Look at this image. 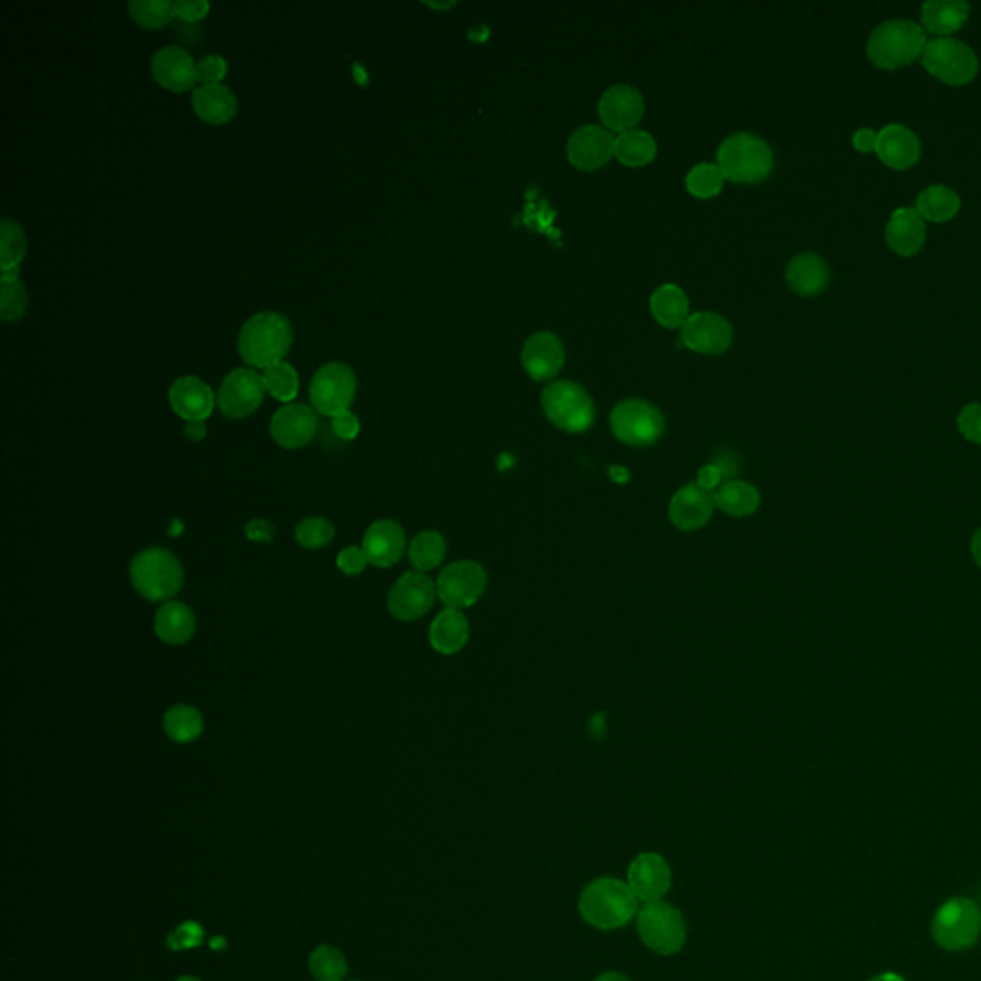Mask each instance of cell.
<instances>
[{
    "label": "cell",
    "instance_id": "obj_7",
    "mask_svg": "<svg viewBox=\"0 0 981 981\" xmlns=\"http://www.w3.org/2000/svg\"><path fill=\"white\" fill-rule=\"evenodd\" d=\"M921 61L928 73L953 87H962L974 81L980 69L974 48L953 37L928 41Z\"/></svg>",
    "mask_w": 981,
    "mask_h": 981
},
{
    "label": "cell",
    "instance_id": "obj_23",
    "mask_svg": "<svg viewBox=\"0 0 981 981\" xmlns=\"http://www.w3.org/2000/svg\"><path fill=\"white\" fill-rule=\"evenodd\" d=\"M566 351L558 335L537 332L524 343L522 365L533 380L547 381L562 370Z\"/></svg>",
    "mask_w": 981,
    "mask_h": 981
},
{
    "label": "cell",
    "instance_id": "obj_14",
    "mask_svg": "<svg viewBox=\"0 0 981 981\" xmlns=\"http://www.w3.org/2000/svg\"><path fill=\"white\" fill-rule=\"evenodd\" d=\"M265 391L261 374L253 368H237L225 376L217 404L227 419H248L263 403Z\"/></svg>",
    "mask_w": 981,
    "mask_h": 981
},
{
    "label": "cell",
    "instance_id": "obj_36",
    "mask_svg": "<svg viewBox=\"0 0 981 981\" xmlns=\"http://www.w3.org/2000/svg\"><path fill=\"white\" fill-rule=\"evenodd\" d=\"M658 146L647 130L631 129L619 133L616 137L614 156L627 168H642L654 160Z\"/></svg>",
    "mask_w": 981,
    "mask_h": 981
},
{
    "label": "cell",
    "instance_id": "obj_34",
    "mask_svg": "<svg viewBox=\"0 0 981 981\" xmlns=\"http://www.w3.org/2000/svg\"><path fill=\"white\" fill-rule=\"evenodd\" d=\"M924 221L945 223L951 221L959 214L960 198L951 186L945 184H929L916 196V207Z\"/></svg>",
    "mask_w": 981,
    "mask_h": 981
},
{
    "label": "cell",
    "instance_id": "obj_49",
    "mask_svg": "<svg viewBox=\"0 0 981 981\" xmlns=\"http://www.w3.org/2000/svg\"><path fill=\"white\" fill-rule=\"evenodd\" d=\"M332 430L343 442H353L361 432V420L351 411L342 412L332 419Z\"/></svg>",
    "mask_w": 981,
    "mask_h": 981
},
{
    "label": "cell",
    "instance_id": "obj_56",
    "mask_svg": "<svg viewBox=\"0 0 981 981\" xmlns=\"http://www.w3.org/2000/svg\"><path fill=\"white\" fill-rule=\"evenodd\" d=\"M870 981H905L901 976L893 974V972H886V974L876 976L875 980Z\"/></svg>",
    "mask_w": 981,
    "mask_h": 981
},
{
    "label": "cell",
    "instance_id": "obj_31",
    "mask_svg": "<svg viewBox=\"0 0 981 981\" xmlns=\"http://www.w3.org/2000/svg\"><path fill=\"white\" fill-rule=\"evenodd\" d=\"M970 4L965 0H928L922 4V27L937 37H949L968 22Z\"/></svg>",
    "mask_w": 981,
    "mask_h": 981
},
{
    "label": "cell",
    "instance_id": "obj_42",
    "mask_svg": "<svg viewBox=\"0 0 981 981\" xmlns=\"http://www.w3.org/2000/svg\"><path fill=\"white\" fill-rule=\"evenodd\" d=\"M261 376H263L266 391L274 399H278L282 403H289L292 399H296L297 391H299V376H297L296 368L286 361L269 366Z\"/></svg>",
    "mask_w": 981,
    "mask_h": 981
},
{
    "label": "cell",
    "instance_id": "obj_45",
    "mask_svg": "<svg viewBox=\"0 0 981 981\" xmlns=\"http://www.w3.org/2000/svg\"><path fill=\"white\" fill-rule=\"evenodd\" d=\"M202 942H204V928L199 926L198 922H184L168 937L169 949H173V951L198 947Z\"/></svg>",
    "mask_w": 981,
    "mask_h": 981
},
{
    "label": "cell",
    "instance_id": "obj_32",
    "mask_svg": "<svg viewBox=\"0 0 981 981\" xmlns=\"http://www.w3.org/2000/svg\"><path fill=\"white\" fill-rule=\"evenodd\" d=\"M717 509L732 517H748L757 512L761 494L755 486L748 481L732 480L721 483L714 491Z\"/></svg>",
    "mask_w": 981,
    "mask_h": 981
},
{
    "label": "cell",
    "instance_id": "obj_25",
    "mask_svg": "<svg viewBox=\"0 0 981 981\" xmlns=\"http://www.w3.org/2000/svg\"><path fill=\"white\" fill-rule=\"evenodd\" d=\"M876 153L888 168L898 169V171L913 168L914 163L921 160V138L916 137L913 130L905 125L890 123L883 129L878 130Z\"/></svg>",
    "mask_w": 981,
    "mask_h": 981
},
{
    "label": "cell",
    "instance_id": "obj_38",
    "mask_svg": "<svg viewBox=\"0 0 981 981\" xmlns=\"http://www.w3.org/2000/svg\"><path fill=\"white\" fill-rule=\"evenodd\" d=\"M18 273L20 269H12L0 276V317L7 322L22 319L30 304L27 289L18 278Z\"/></svg>",
    "mask_w": 981,
    "mask_h": 981
},
{
    "label": "cell",
    "instance_id": "obj_3",
    "mask_svg": "<svg viewBox=\"0 0 981 981\" xmlns=\"http://www.w3.org/2000/svg\"><path fill=\"white\" fill-rule=\"evenodd\" d=\"M928 45L926 31L911 20H888L868 37V60L880 69H898L921 58Z\"/></svg>",
    "mask_w": 981,
    "mask_h": 981
},
{
    "label": "cell",
    "instance_id": "obj_27",
    "mask_svg": "<svg viewBox=\"0 0 981 981\" xmlns=\"http://www.w3.org/2000/svg\"><path fill=\"white\" fill-rule=\"evenodd\" d=\"M786 281L799 296L813 297L829 288L830 269L826 261L813 251L799 253L786 269Z\"/></svg>",
    "mask_w": 981,
    "mask_h": 981
},
{
    "label": "cell",
    "instance_id": "obj_30",
    "mask_svg": "<svg viewBox=\"0 0 981 981\" xmlns=\"http://www.w3.org/2000/svg\"><path fill=\"white\" fill-rule=\"evenodd\" d=\"M192 106L202 122L225 125L237 115L238 100L225 84H206L192 94Z\"/></svg>",
    "mask_w": 981,
    "mask_h": 981
},
{
    "label": "cell",
    "instance_id": "obj_17",
    "mask_svg": "<svg viewBox=\"0 0 981 981\" xmlns=\"http://www.w3.org/2000/svg\"><path fill=\"white\" fill-rule=\"evenodd\" d=\"M616 150V137L601 125H583L570 137L568 158L581 171H596L608 163Z\"/></svg>",
    "mask_w": 981,
    "mask_h": 981
},
{
    "label": "cell",
    "instance_id": "obj_58",
    "mask_svg": "<svg viewBox=\"0 0 981 981\" xmlns=\"http://www.w3.org/2000/svg\"><path fill=\"white\" fill-rule=\"evenodd\" d=\"M176 981H202L198 978H194V976H183V978H179Z\"/></svg>",
    "mask_w": 981,
    "mask_h": 981
},
{
    "label": "cell",
    "instance_id": "obj_53",
    "mask_svg": "<svg viewBox=\"0 0 981 981\" xmlns=\"http://www.w3.org/2000/svg\"><path fill=\"white\" fill-rule=\"evenodd\" d=\"M184 435H186L191 442H202V440H206V422H186V426H184Z\"/></svg>",
    "mask_w": 981,
    "mask_h": 981
},
{
    "label": "cell",
    "instance_id": "obj_9",
    "mask_svg": "<svg viewBox=\"0 0 981 981\" xmlns=\"http://www.w3.org/2000/svg\"><path fill=\"white\" fill-rule=\"evenodd\" d=\"M639 936L650 951L670 957L686 944V922L683 913L663 901L647 903L637 916Z\"/></svg>",
    "mask_w": 981,
    "mask_h": 981
},
{
    "label": "cell",
    "instance_id": "obj_29",
    "mask_svg": "<svg viewBox=\"0 0 981 981\" xmlns=\"http://www.w3.org/2000/svg\"><path fill=\"white\" fill-rule=\"evenodd\" d=\"M470 639V624L457 608H445L430 625V645L437 654H458Z\"/></svg>",
    "mask_w": 981,
    "mask_h": 981
},
{
    "label": "cell",
    "instance_id": "obj_19",
    "mask_svg": "<svg viewBox=\"0 0 981 981\" xmlns=\"http://www.w3.org/2000/svg\"><path fill=\"white\" fill-rule=\"evenodd\" d=\"M627 883L637 899L645 903L662 901L671 888V868L658 853H640L629 867Z\"/></svg>",
    "mask_w": 981,
    "mask_h": 981
},
{
    "label": "cell",
    "instance_id": "obj_1",
    "mask_svg": "<svg viewBox=\"0 0 981 981\" xmlns=\"http://www.w3.org/2000/svg\"><path fill=\"white\" fill-rule=\"evenodd\" d=\"M294 343V328L286 315L281 312H259L250 320L238 335V351L246 363L255 368L282 363Z\"/></svg>",
    "mask_w": 981,
    "mask_h": 981
},
{
    "label": "cell",
    "instance_id": "obj_6",
    "mask_svg": "<svg viewBox=\"0 0 981 981\" xmlns=\"http://www.w3.org/2000/svg\"><path fill=\"white\" fill-rule=\"evenodd\" d=\"M543 412L552 426L568 434H583L594 422L593 397L578 381L548 384L540 393Z\"/></svg>",
    "mask_w": 981,
    "mask_h": 981
},
{
    "label": "cell",
    "instance_id": "obj_10",
    "mask_svg": "<svg viewBox=\"0 0 981 981\" xmlns=\"http://www.w3.org/2000/svg\"><path fill=\"white\" fill-rule=\"evenodd\" d=\"M981 932V911L972 899L955 898L939 906L932 934L939 947L947 951H962L978 942Z\"/></svg>",
    "mask_w": 981,
    "mask_h": 981
},
{
    "label": "cell",
    "instance_id": "obj_46",
    "mask_svg": "<svg viewBox=\"0 0 981 981\" xmlns=\"http://www.w3.org/2000/svg\"><path fill=\"white\" fill-rule=\"evenodd\" d=\"M227 60L219 56V54H209L206 58H202V60L196 64V76H198V83H202V87H206V84H221L223 79L227 76Z\"/></svg>",
    "mask_w": 981,
    "mask_h": 981
},
{
    "label": "cell",
    "instance_id": "obj_15",
    "mask_svg": "<svg viewBox=\"0 0 981 981\" xmlns=\"http://www.w3.org/2000/svg\"><path fill=\"white\" fill-rule=\"evenodd\" d=\"M681 340L688 350L701 355H721L731 347V322L717 312H694L683 324Z\"/></svg>",
    "mask_w": 981,
    "mask_h": 981
},
{
    "label": "cell",
    "instance_id": "obj_52",
    "mask_svg": "<svg viewBox=\"0 0 981 981\" xmlns=\"http://www.w3.org/2000/svg\"><path fill=\"white\" fill-rule=\"evenodd\" d=\"M246 535H248L251 540L269 543V540L273 539V527L266 524V522H263V520H255V522H251V524L246 527Z\"/></svg>",
    "mask_w": 981,
    "mask_h": 981
},
{
    "label": "cell",
    "instance_id": "obj_33",
    "mask_svg": "<svg viewBox=\"0 0 981 981\" xmlns=\"http://www.w3.org/2000/svg\"><path fill=\"white\" fill-rule=\"evenodd\" d=\"M688 297L677 284H663L650 297V311L654 319L668 328H683L688 320Z\"/></svg>",
    "mask_w": 981,
    "mask_h": 981
},
{
    "label": "cell",
    "instance_id": "obj_11",
    "mask_svg": "<svg viewBox=\"0 0 981 981\" xmlns=\"http://www.w3.org/2000/svg\"><path fill=\"white\" fill-rule=\"evenodd\" d=\"M355 393H357V378L353 368L343 363H328L320 366L312 376L309 388L312 409L330 419L350 411Z\"/></svg>",
    "mask_w": 981,
    "mask_h": 981
},
{
    "label": "cell",
    "instance_id": "obj_28",
    "mask_svg": "<svg viewBox=\"0 0 981 981\" xmlns=\"http://www.w3.org/2000/svg\"><path fill=\"white\" fill-rule=\"evenodd\" d=\"M153 631L166 645L171 647L186 645L196 632L194 612L183 602H163L153 617Z\"/></svg>",
    "mask_w": 981,
    "mask_h": 981
},
{
    "label": "cell",
    "instance_id": "obj_13",
    "mask_svg": "<svg viewBox=\"0 0 981 981\" xmlns=\"http://www.w3.org/2000/svg\"><path fill=\"white\" fill-rule=\"evenodd\" d=\"M437 598V585L422 571H407L397 579L388 596V609L391 616L411 624L419 621L434 608Z\"/></svg>",
    "mask_w": 981,
    "mask_h": 981
},
{
    "label": "cell",
    "instance_id": "obj_16",
    "mask_svg": "<svg viewBox=\"0 0 981 981\" xmlns=\"http://www.w3.org/2000/svg\"><path fill=\"white\" fill-rule=\"evenodd\" d=\"M319 412L307 404L292 403L274 412L271 435L282 449H301L312 442L319 430Z\"/></svg>",
    "mask_w": 981,
    "mask_h": 981
},
{
    "label": "cell",
    "instance_id": "obj_35",
    "mask_svg": "<svg viewBox=\"0 0 981 981\" xmlns=\"http://www.w3.org/2000/svg\"><path fill=\"white\" fill-rule=\"evenodd\" d=\"M163 731L175 744H191L204 732V717L199 714V709L186 704H176L163 716Z\"/></svg>",
    "mask_w": 981,
    "mask_h": 981
},
{
    "label": "cell",
    "instance_id": "obj_22",
    "mask_svg": "<svg viewBox=\"0 0 981 981\" xmlns=\"http://www.w3.org/2000/svg\"><path fill=\"white\" fill-rule=\"evenodd\" d=\"M169 404L179 419L206 422L215 407V396L206 381L196 376H181L169 388Z\"/></svg>",
    "mask_w": 981,
    "mask_h": 981
},
{
    "label": "cell",
    "instance_id": "obj_54",
    "mask_svg": "<svg viewBox=\"0 0 981 981\" xmlns=\"http://www.w3.org/2000/svg\"><path fill=\"white\" fill-rule=\"evenodd\" d=\"M970 550H972V556H974V562L981 568V527L980 529H976L974 535H972Z\"/></svg>",
    "mask_w": 981,
    "mask_h": 981
},
{
    "label": "cell",
    "instance_id": "obj_18",
    "mask_svg": "<svg viewBox=\"0 0 981 981\" xmlns=\"http://www.w3.org/2000/svg\"><path fill=\"white\" fill-rule=\"evenodd\" d=\"M716 510L714 491L700 483H688L671 497L670 520L678 532H698L708 524Z\"/></svg>",
    "mask_w": 981,
    "mask_h": 981
},
{
    "label": "cell",
    "instance_id": "obj_57",
    "mask_svg": "<svg viewBox=\"0 0 981 981\" xmlns=\"http://www.w3.org/2000/svg\"><path fill=\"white\" fill-rule=\"evenodd\" d=\"M212 947H214V949H225V947H227V942H225L223 937H217V939L212 942Z\"/></svg>",
    "mask_w": 981,
    "mask_h": 981
},
{
    "label": "cell",
    "instance_id": "obj_39",
    "mask_svg": "<svg viewBox=\"0 0 981 981\" xmlns=\"http://www.w3.org/2000/svg\"><path fill=\"white\" fill-rule=\"evenodd\" d=\"M27 251V238L20 223L12 221L10 217L0 223V271H12L22 263L23 255Z\"/></svg>",
    "mask_w": 981,
    "mask_h": 981
},
{
    "label": "cell",
    "instance_id": "obj_4",
    "mask_svg": "<svg viewBox=\"0 0 981 981\" xmlns=\"http://www.w3.org/2000/svg\"><path fill=\"white\" fill-rule=\"evenodd\" d=\"M717 166L732 183H763L775 168V153L767 140L757 135L734 133L719 146Z\"/></svg>",
    "mask_w": 981,
    "mask_h": 981
},
{
    "label": "cell",
    "instance_id": "obj_26",
    "mask_svg": "<svg viewBox=\"0 0 981 981\" xmlns=\"http://www.w3.org/2000/svg\"><path fill=\"white\" fill-rule=\"evenodd\" d=\"M926 240V221L914 207H899L886 225V242L903 258L919 253Z\"/></svg>",
    "mask_w": 981,
    "mask_h": 981
},
{
    "label": "cell",
    "instance_id": "obj_12",
    "mask_svg": "<svg viewBox=\"0 0 981 981\" xmlns=\"http://www.w3.org/2000/svg\"><path fill=\"white\" fill-rule=\"evenodd\" d=\"M437 596L447 608H470L488 589V571L480 562L458 560L440 573Z\"/></svg>",
    "mask_w": 981,
    "mask_h": 981
},
{
    "label": "cell",
    "instance_id": "obj_55",
    "mask_svg": "<svg viewBox=\"0 0 981 981\" xmlns=\"http://www.w3.org/2000/svg\"><path fill=\"white\" fill-rule=\"evenodd\" d=\"M596 981H629L625 978L624 974H619V972H606V974L598 976Z\"/></svg>",
    "mask_w": 981,
    "mask_h": 981
},
{
    "label": "cell",
    "instance_id": "obj_21",
    "mask_svg": "<svg viewBox=\"0 0 981 981\" xmlns=\"http://www.w3.org/2000/svg\"><path fill=\"white\" fill-rule=\"evenodd\" d=\"M153 79L171 92H186L198 83L196 61L181 46H163L150 61Z\"/></svg>",
    "mask_w": 981,
    "mask_h": 981
},
{
    "label": "cell",
    "instance_id": "obj_2",
    "mask_svg": "<svg viewBox=\"0 0 981 981\" xmlns=\"http://www.w3.org/2000/svg\"><path fill=\"white\" fill-rule=\"evenodd\" d=\"M639 899L629 883L617 878H598L589 883L579 898V913L586 924L598 929H617L637 914Z\"/></svg>",
    "mask_w": 981,
    "mask_h": 981
},
{
    "label": "cell",
    "instance_id": "obj_24",
    "mask_svg": "<svg viewBox=\"0 0 981 981\" xmlns=\"http://www.w3.org/2000/svg\"><path fill=\"white\" fill-rule=\"evenodd\" d=\"M368 563L376 568H391L403 558L407 550V535L401 525L393 520H378L366 529L363 537Z\"/></svg>",
    "mask_w": 981,
    "mask_h": 981
},
{
    "label": "cell",
    "instance_id": "obj_37",
    "mask_svg": "<svg viewBox=\"0 0 981 981\" xmlns=\"http://www.w3.org/2000/svg\"><path fill=\"white\" fill-rule=\"evenodd\" d=\"M447 555V543L443 539L442 533L422 532L411 540L409 545V560L412 568L417 571H432L445 560Z\"/></svg>",
    "mask_w": 981,
    "mask_h": 981
},
{
    "label": "cell",
    "instance_id": "obj_5",
    "mask_svg": "<svg viewBox=\"0 0 981 981\" xmlns=\"http://www.w3.org/2000/svg\"><path fill=\"white\" fill-rule=\"evenodd\" d=\"M129 573L135 591L146 601H173L183 589V566L168 548H145L133 558Z\"/></svg>",
    "mask_w": 981,
    "mask_h": 981
},
{
    "label": "cell",
    "instance_id": "obj_43",
    "mask_svg": "<svg viewBox=\"0 0 981 981\" xmlns=\"http://www.w3.org/2000/svg\"><path fill=\"white\" fill-rule=\"evenodd\" d=\"M723 171L717 163H698L686 175V191L696 198H714L723 189Z\"/></svg>",
    "mask_w": 981,
    "mask_h": 981
},
{
    "label": "cell",
    "instance_id": "obj_48",
    "mask_svg": "<svg viewBox=\"0 0 981 981\" xmlns=\"http://www.w3.org/2000/svg\"><path fill=\"white\" fill-rule=\"evenodd\" d=\"M335 566H338V570L342 571L343 575L355 578V575H361L366 570L368 558H366L363 547H345L338 555Z\"/></svg>",
    "mask_w": 981,
    "mask_h": 981
},
{
    "label": "cell",
    "instance_id": "obj_51",
    "mask_svg": "<svg viewBox=\"0 0 981 981\" xmlns=\"http://www.w3.org/2000/svg\"><path fill=\"white\" fill-rule=\"evenodd\" d=\"M876 142H878V130L863 127V129L853 133V148L857 152H876Z\"/></svg>",
    "mask_w": 981,
    "mask_h": 981
},
{
    "label": "cell",
    "instance_id": "obj_40",
    "mask_svg": "<svg viewBox=\"0 0 981 981\" xmlns=\"http://www.w3.org/2000/svg\"><path fill=\"white\" fill-rule=\"evenodd\" d=\"M130 18L145 30H161L175 18V2L169 0H130Z\"/></svg>",
    "mask_w": 981,
    "mask_h": 981
},
{
    "label": "cell",
    "instance_id": "obj_44",
    "mask_svg": "<svg viewBox=\"0 0 981 981\" xmlns=\"http://www.w3.org/2000/svg\"><path fill=\"white\" fill-rule=\"evenodd\" d=\"M335 537V527L327 517H305L296 527V539L299 547L307 550H320L327 548Z\"/></svg>",
    "mask_w": 981,
    "mask_h": 981
},
{
    "label": "cell",
    "instance_id": "obj_41",
    "mask_svg": "<svg viewBox=\"0 0 981 981\" xmlns=\"http://www.w3.org/2000/svg\"><path fill=\"white\" fill-rule=\"evenodd\" d=\"M309 970L317 981H342L347 976V960L332 945H320L309 957Z\"/></svg>",
    "mask_w": 981,
    "mask_h": 981
},
{
    "label": "cell",
    "instance_id": "obj_20",
    "mask_svg": "<svg viewBox=\"0 0 981 981\" xmlns=\"http://www.w3.org/2000/svg\"><path fill=\"white\" fill-rule=\"evenodd\" d=\"M598 114L608 129L625 133L635 129L640 122L645 114V99L639 89L631 84H614L602 94Z\"/></svg>",
    "mask_w": 981,
    "mask_h": 981
},
{
    "label": "cell",
    "instance_id": "obj_8",
    "mask_svg": "<svg viewBox=\"0 0 981 981\" xmlns=\"http://www.w3.org/2000/svg\"><path fill=\"white\" fill-rule=\"evenodd\" d=\"M609 426L617 442L629 447H650L662 440L665 419L660 409L645 399H625L609 414Z\"/></svg>",
    "mask_w": 981,
    "mask_h": 981
},
{
    "label": "cell",
    "instance_id": "obj_50",
    "mask_svg": "<svg viewBox=\"0 0 981 981\" xmlns=\"http://www.w3.org/2000/svg\"><path fill=\"white\" fill-rule=\"evenodd\" d=\"M175 12L184 22H199L209 12L207 0H179L175 2Z\"/></svg>",
    "mask_w": 981,
    "mask_h": 981
},
{
    "label": "cell",
    "instance_id": "obj_47",
    "mask_svg": "<svg viewBox=\"0 0 981 981\" xmlns=\"http://www.w3.org/2000/svg\"><path fill=\"white\" fill-rule=\"evenodd\" d=\"M959 432L968 442L981 445V403H970L960 411Z\"/></svg>",
    "mask_w": 981,
    "mask_h": 981
}]
</instances>
